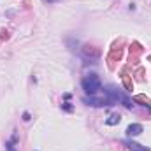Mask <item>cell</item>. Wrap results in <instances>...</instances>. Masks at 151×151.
<instances>
[{
	"instance_id": "16",
	"label": "cell",
	"mask_w": 151,
	"mask_h": 151,
	"mask_svg": "<svg viewBox=\"0 0 151 151\" xmlns=\"http://www.w3.org/2000/svg\"><path fill=\"white\" fill-rule=\"evenodd\" d=\"M46 2H55V0H46Z\"/></svg>"
},
{
	"instance_id": "7",
	"label": "cell",
	"mask_w": 151,
	"mask_h": 151,
	"mask_svg": "<svg viewBox=\"0 0 151 151\" xmlns=\"http://www.w3.org/2000/svg\"><path fill=\"white\" fill-rule=\"evenodd\" d=\"M121 81H123V84H125V90H127V91H132L134 83H132V77L128 76L127 70H123V72H121Z\"/></svg>"
},
{
	"instance_id": "3",
	"label": "cell",
	"mask_w": 151,
	"mask_h": 151,
	"mask_svg": "<svg viewBox=\"0 0 151 151\" xmlns=\"http://www.w3.org/2000/svg\"><path fill=\"white\" fill-rule=\"evenodd\" d=\"M84 104H88V106H93V107L113 106V104L109 102V99H107V97H106V99H95V95H93V97H90V99H84Z\"/></svg>"
},
{
	"instance_id": "2",
	"label": "cell",
	"mask_w": 151,
	"mask_h": 151,
	"mask_svg": "<svg viewBox=\"0 0 151 151\" xmlns=\"http://www.w3.org/2000/svg\"><path fill=\"white\" fill-rule=\"evenodd\" d=\"M121 55H123V49L114 46L113 49H111V53H109V56H107V65H109V69H114V62H119V60H121Z\"/></svg>"
},
{
	"instance_id": "14",
	"label": "cell",
	"mask_w": 151,
	"mask_h": 151,
	"mask_svg": "<svg viewBox=\"0 0 151 151\" xmlns=\"http://www.w3.org/2000/svg\"><path fill=\"white\" fill-rule=\"evenodd\" d=\"M0 37H2V39H7L9 35H7V32H5V30H0Z\"/></svg>"
},
{
	"instance_id": "5",
	"label": "cell",
	"mask_w": 151,
	"mask_h": 151,
	"mask_svg": "<svg viewBox=\"0 0 151 151\" xmlns=\"http://www.w3.org/2000/svg\"><path fill=\"white\" fill-rule=\"evenodd\" d=\"M141 53H142V46H141L139 42H132V46H130V62L135 63V62L139 60Z\"/></svg>"
},
{
	"instance_id": "11",
	"label": "cell",
	"mask_w": 151,
	"mask_h": 151,
	"mask_svg": "<svg viewBox=\"0 0 151 151\" xmlns=\"http://www.w3.org/2000/svg\"><path fill=\"white\" fill-rule=\"evenodd\" d=\"M135 76H137V81H144V69H137Z\"/></svg>"
},
{
	"instance_id": "9",
	"label": "cell",
	"mask_w": 151,
	"mask_h": 151,
	"mask_svg": "<svg viewBox=\"0 0 151 151\" xmlns=\"http://www.w3.org/2000/svg\"><path fill=\"white\" fill-rule=\"evenodd\" d=\"M119 121H121V116H119V114H111V116L106 119V125H111V127H113V125H118Z\"/></svg>"
},
{
	"instance_id": "12",
	"label": "cell",
	"mask_w": 151,
	"mask_h": 151,
	"mask_svg": "<svg viewBox=\"0 0 151 151\" xmlns=\"http://www.w3.org/2000/svg\"><path fill=\"white\" fill-rule=\"evenodd\" d=\"M5 150L7 151H16V148H14V144H12L11 141H7V142H5Z\"/></svg>"
},
{
	"instance_id": "13",
	"label": "cell",
	"mask_w": 151,
	"mask_h": 151,
	"mask_svg": "<svg viewBox=\"0 0 151 151\" xmlns=\"http://www.w3.org/2000/svg\"><path fill=\"white\" fill-rule=\"evenodd\" d=\"M62 109H63V111H72V106H70L69 102H65V104H62Z\"/></svg>"
},
{
	"instance_id": "4",
	"label": "cell",
	"mask_w": 151,
	"mask_h": 151,
	"mask_svg": "<svg viewBox=\"0 0 151 151\" xmlns=\"http://www.w3.org/2000/svg\"><path fill=\"white\" fill-rule=\"evenodd\" d=\"M83 55L88 58H91V60H97L99 56H100V49L99 47H95V46H90V44H86L84 47H83Z\"/></svg>"
},
{
	"instance_id": "15",
	"label": "cell",
	"mask_w": 151,
	"mask_h": 151,
	"mask_svg": "<svg viewBox=\"0 0 151 151\" xmlns=\"http://www.w3.org/2000/svg\"><path fill=\"white\" fill-rule=\"evenodd\" d=\"M23 119H25V121H30V114H28V113H23Z\"/></svg>"
},
{
	"instance_id": "1",
	"label": "cell",
	"mask_w": 151,
	"mask_h": 151,
	"mask_svg": "<svg viewBox=\"0 0 151 151\" xmlns=\"http://www.w3.org/2000/svg\"><path fill=\"white\" fill-rule=\"evenodd\" d=\"M81 86H83L84 93H88L90 97H93V95H97L102 90V81H100V77L97 74H90V76H86V77H83Z\"/></svg>"
},
{
	"instance_id": "10",
	"label": "cell",
	"mask_w": 151,
	"mask_h": 151,
	"mask_svg": "<svg viewBox=\"0 0 151 151\" xmlns=\"http://www.w3.org/2000/svg\"><path fill=\"white\" fill-rule=\"evenodd\" d=\"M134 100H135V102H141L142 106H148V104H150V99H148L146 95H135Z\"/></svg>"
},
{
	"instance_id": "17",
	"label": "cell",
	"mask_w": 151,
	"mask_h": 151,
	"mask_svg": "<svg viewBox=\"0 0 151 151\" xmlns=\"http://www.w3.org/2000/svg\"><path fill=\"white\" fill-rule=\"evenodd\" d=\"M148 60H150V62H151V55H150V58H148Z\"/></svg>"
},
{
	"instance_id": "8",
	"label": "cell",
	"mask_w": 151,
	"mask_h": 151,
	"mask_svg": "<svg viewBox=\"0 0 151 151\" xmlns=\"http://www.w3.org/2000/svg\"><path fill=\"white\" fill-rule=\"evenodd\" d=\"M123 144H125L130 151H150L146 146H141V144H137V142H134V141H125Z\"/></svg>"
},
{
	"instance_id": "6",
	"label": "cell",
	"mask_w": 151,
	"mask_h": 151,
	"mask_svg": "<svg viewBox=\"0 0 151 151\" xmlns=\"http://www.w3.org/2000/svg\"><path fill=\"white\" fill-rule=\"evenodd\" d=\"M142 125H139V123H132V125H128V128H127V135L128 137H135V135H139V134H142Z\"/></svg>"
}]
</instances>
